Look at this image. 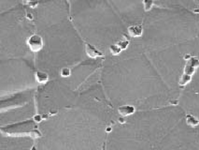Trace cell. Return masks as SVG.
<instances>
[{"instance_id": "7c38bea8", "label": "cell", "mask_w": 199, "mask_h": 150, "mask_svg": "<svg viewBox=\"0 0 199 150\" xmlns=\"http://www.w3.org/2000/svg\"><path fill=\"white\" fill-rule=\"evenodd\" d=\"M27 46L31 53H39L44 46L43 39L39 34H33L27 40Z\"/></svg>"}, {"instance_id": "7a4b0ae2", "label": "cell", "mask_w": 199, "mask_h": 150, "mask_svg": "<svg viewBox=\"0 0 199 150\" xmlns=\"http://www.w3.org/2000/svg\"><path fill=\"white\" fill-rule=\"evenodd\" d=\"M100 82L105 95L121 115L177 104L180 94L169 86L135 40L104 62Z\"/></svg>"}, {"instance_id": "3957f363", "label": "cell", "mask_w": 199, "mask_h": 150, "mask_svg": "<svg viewBox=\"0 0 199 150\" xmlns=\"http://www.w3.org/2000/svg\"><path fill=\"white\" fill-rule=\"evenodd\" d=\"M105 150H199V122L178 105L122 115Z\"/></svg>"}, {"instance_id": "6da1fadb", "label": "cell", "mask_w": 199, "mask_h": 150, "mask_svg": "<svg viewBox=\"0 0 199 150\" xmlns=\"http://www.w3.org/2000/svg\"><path fill=\"white\" fill-rule=\"evenodd\" d=\"M122 116L105 95L101 82L84 88L76 105L37 124L36 150H105L111 127Z\"/></svg>"}, {"instance_id": "8992f818", "label": "cell", "mask_w": 199, "mask_h": 150, "mask_svg": "<svg viewBox=\"0 0 199 150\" xmlns=\"http://www.w3.org/2000/svg\"><path fill=\"white\" fill-rule=\"evenodd\" d=\"M82 91L65 77H58L40 84L36 90L37 115L45 117L76 105Z\"/></svg>"}, {"instance_id": "30bf717a", "label": "cell", "mask_w": 199, "mask_h": 150, "mask_svg": "<svg viewBox=\"0 0 199 150\" xmlns=\"http://www.w3.org/2000/svg\"><path fill=\"white\" fill-rule=\"evenodd\" d=\"M177 104L199 122V79L191 77L183 85Z\"/></svg>"}, {"instance_id": "277c9868", "label": "cell", "mask_w": 199, "mask_h": 150, "mask_svg": "<svg viewBox=\"0 0 199 150\" xmlns=\"http://www.w3.org/2000/svg\"><path fill=\"white\" fill-rule=\"evenodd\" d=\"M143 3L133 0H76L73 16L89 45L103 55L112 45L127 40L128 28L139 24Z\"/></svg>"}, {"instance_id": "ba28073f", "label": "cell", "mask_w": 199, "mask_h": 150, "mask_svg": "<svg viewBox=\"0 0 199 150\" xmlns=\"http://www.w3.org/2000/svg\"><path fill=\"white\" fill-rule=\"evenodd\" d=\"M27 10L3 16L2 19V53L1 58L24 56L30 52L27 46V40L33 34L31 21L26 16ZM31 53V52H30Z\"/></svg>"}, {"instance_id": "5bb4252c", "label": "cell", "mask_w": 199, "mask_h": 150, "mask_svg": "<svg viewBox=\"0 0 199 150\" xmlns=\"http://www.w3.org/2000/svg\"><path fill=\"white\" fill-rule=\"evenodd\" d=\"M198 58H199V57H198ZM192 77H194V78H197V79H199V67L196 69V72H194V73L192 75Z\"/></svg>"}, {"instance_id": "4fadbf2b", "label": "cell", "mask_w": 199, "mask_h": 150, "mask_svg": "<svg viewBox=\"0 0 199 150\" xmlns=\"http://www.w3.org/2000/svg\"><path fill=\"white\" fill-rule=\"evenodd\" d=\"M142 3H143V8L145 12H149L153 9L154 0H143Z\"/></svg>"}, {"instance_id": "5b68a950", "label": "cell", "mask_w": 199, "mask_h": 150, "mask_svg": "<svg viewBox=\"0 0 199 150\" xmlns=\"http://www.w3.org/2000/svg\"><path fill=\"white\" fill-rule=\"evenodd\" d=\"M33 13L42 31L39 35L44 42L37 59L39 79L47 82L58 78L65 69H71L84 61L83 56H88L86 46L82 47L73 28L66 22L64 3L47 4L37 8L36 13Z\"/></svg>"}, {"instance_id": "8fae6325", "label": "cell", "mask_w": 199, "mask_h": 150, "mask_svg": "<svg viewBox=\"0 0 199 150\" xmlns=\"http://www.w3.org/2000/svg\"><path fill=\"white\" fill-rule=\"evenodd\" d=\"M36 140L31 136L23 133L1 132V147L0 150H33Z\"/></svg>"}, {"instance_id": "9c48e42d", "label": "cell", "mask_w": 199, "mask_h": 150, "mask_svg": "<svg viewBox=\"0 0 199 150\" xmlns=\"http://www.w3.org/2000/svg\"><path fill=\"white\" fill-rule=\"evenodd\" d=\"M36 90L37 88L1 98V128L32 121L37 115Z\"/></svg>"}, {"instance_id": "52a82bcc", "label": "cell", "mask_w": 199, "mask_h": 150, "mask_svg": "<svg viewBox=\"0 0 199 150\" xmlns=\"http://www.w3.org/2000/svg\"><path fill=\"white\" fill-rule=\"evenodd\" d=\"M37 69L25 59H2L0 96L8 97L39 85Z\"/></svg>"}]
</instances>
